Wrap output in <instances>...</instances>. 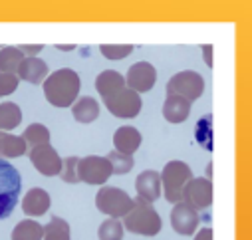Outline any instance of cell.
I'll use <instances>...</instances> for the list:
<instances>
[{"mask_svg": "<svg viewBox=\"0 0 252 240\" xmlns=\"http://www.w3.org/2000/svg\"><path fill=\"white\" fill-rule=\"evenodd\" d=\"M82 90V80L78 72L70 68H62L50 74L44 82V95L54 107H72L80 95Z\"/></svg>", "mask_w": 252, "mask_h": 240, "instance_id": "obj_1", "label": "cell"}, {"mask_svg": "<svg viewBox=\"0 0 252 240\" xmlns=\"http://www.w3.org/2000/svg\"><path fill=\"white\" fill-rule=\"evenodd\" d=\"M123 226L131 234L155 236V234H159L163 222H161L159 212L153 209V205L137 197L133 201V209L129 210V214L123 216Z\"/></svg>", "mask_w": 252, "mask_h": 240, "instance_id": "obj_2", "label": "cell"}, {"mask_svg": "<svg viewBox=\"0 0 252 240\" xmlns=\"http://www.w3.org/2000/svg\"><path fill=\"white\" fill-rule=\"evenodd\" d=\"M20 189H22V181L16 167H12L4 159H0V220L8 218L16 209Z\"/></svg>", "mask_w": 252, "mask_h": 240, "instance_id": "obj_3", "label": "cell"}, {"mask_svg": "<svg viewBox=\"0 0 252 240\" xmlns=\"http://www.w3.org/2000/svg\"><path fill=\"white\" fill-rule=\"evenodd\" d=\"M161 177V189L165 193V199L173 205L183 203V189L193 179V171L183 161H171L165 165Z\"/></svg>", "mask_w": 252, "mask_h": 240, "instance_id": "obj_4", "label": "cell"}, {"mask_svg": "<svg viewBox=\"0 0 252 240\" xmlns=\"http://www.w3.org/2000/svg\"><path fill=\"white\" fill-rule=\"evenodd\" d=\"M95 207L99 212H103L111 218H123L133 209V199L121 189L101 187L95 195Z\"/></svg>", "mask_w": 252, "mask_h": 240, "instance_id": "obj_5", "label": "cell"}, {"mask_svg": "<svg viewBox=\"0 0 252 240\" xmlns=\"http://www.w3.org/2000/svg\"><path fill=\"white\" fill-rule=\"evenodd\" d=\"M205 91V80L201 74L193 70H185L175 74L167 82V95H181L187 101H195Z\"/></svg>", "mask_w": 252, "mask_h": 240, "instance_id": "obj_6", "label": "cell"}, {"mask_svg": "<svg viewBox=\"0 0 252 240\" xmlns=\"http://www.w3.org/2000/svg\"><path fill=\"white\" fill-rule=\"evenodd\" d=\"M107 111L115 117H121V119H131V117H137L143 103H141V95L135 93L133 90H129L127 86L121 88L119 91H115L113 95L105 97L103 99Z\"/></svg>", "mask_w": 252, "mask_h": 240, "instance_id": "obj_7", "label": "cell"}, {"mask_svg": "<svg viewBox=\"0 0 252 240\" xmlns=\"http://www.w3.org/2000/svg\"><path fill=\"white\" fill-rule=\"evenodd\" d=\"M183 203L195 210H205L213 205V185L211 179L193 177L183 189Z\"/></svg>", "mask_w": 252, "mask_h": 240, "instance_id": "obj_8", "label": "cell"}, {"mask_svg": "<svg viewBox=\"0 0 252 240\" xmlns=\"http://www.w3.org/2000/svg\"><path fill=\"white\" fill-rule=\"evenodd\" d=\"M78 173H80V181L88 185H105L107 179L113 175L107 157H95V155L80 159Z\"/></svg>", "mask_w": 252, "mask_h": 240, "instance_id": "obj_9", "label": "cell"}, {"mask_svg": "<svg viewBox=\"0 0 252 240\" xmlns=\"http://www.w3.org/2000/svg\"><path fill=\"white\" fill-rule=\"evenodd\" d=\"M157 82V72L149 62H137L127 70V76H125V86L129 90H133L135 93H145L151 91L153 86Z\"/></svg>", "mask_w": 252, "mask_h": 240, "instance_id": "obj_10", "label": "cell"}, {"mask_svg": "<svg viewBox=\"0 0 252 240\" xmlns=\"http://www.w3.org/2000/svg\"><path fill=\"white\" fill-rule=\"evenodd\" d=\"M30 161L44 177H56L62 173V157L52 145H40L30 149Z\"/></svg>", "mask_w": 252, "mask_h": 240, "instance_id": "obj_11", "label": "cell"}, {"mask_svg": "<svg viewBox=\"0 0 252 240\" xmlns=\"http://www.w3.org/2000/svg\"><path fill=\"white\" fill-rule=\"evenodd\" d=\"M199 220H201L199 212L195 209H191L187 203H177L171 210V226L181 236L195 234V230L199 226Z\"/></svg>", "mask_w": 252, "mask_h": 240, "instance_id": "obj_12", "label": "cell"}, {"mask_svg": "<svg viewBox=\"0 0 252 240\" xmlns=\"http://www.w3.org/2000/svg\"><path fill=\"white\" fill-rule=\"evenodd\" d=\"M135 191H137V197L147 201V203H155L159 197H161V177L157 171H143L137 179H135Z\"/></svg>", "mask_w": 252, "mask_h": 240, "instance_id": "obj_13", "label": "cell"}, {"mask_svg": "<svg viewBox=\"0 0 252 240\" xmlns=\"http://www.w3.org/2000/svg\"><path fill=\"white\" fill-rule=\"evenodd\" d=\"M16 76L28 84L38 86V84L46 82V78H48V64L40 58H24Z\"/></svg>", "mask_w": 252, "mask_h": 240, "instance_id": "obj_14", "label": "cell"}, {"mask_svg": "<svg viewBox=\"0 0 252 240\" xmlns=\"http://www.w3.org/2000/svg\"><path fill=\"white\" fill-rule=\"evenodd\" d=\"M50 209V195L44 189H30L22 199V210L26 216H42Z\"/></svg>", "mask_w": 252, "mask_h": 240, "instance_id": "obj_15", "label": "cell"}, {"mask_svg": "<svg viewBox=\"0 0 252 240\" xmlns=\"http://www.w3.org/2000/svg\"><path fill=\"white\" fill-rule=\"evenodd\" d=\"M113 145L121 155H133L141 145V133L135 127H119L113 135Z\"/></svg>", "mask_w": 252, "mask_h": 240, "instance_id": "obj_16", "label": "cell"}, {"mask_svg": "<svg viewBox=\"0 0 252 240\" xmlns=\"http://www.w3.org/2000/svg\"><path fill=\"white\" fill-rule=\"evenodd\" d=\"M191 113V101L181 95H167L163 103V115L169 123H183Z\"/></svg>", "mask_w": 252, "mask_h": 240, "instance_id": "obj_17", "label": "cell"}, {"mask_svg": "<svg viewBox=\"0 0 252 240\" xmlns=\"http://www.w3.org/2000/svg\"><path fill=\"white\" fill-rule=\"evenodd\" d=\"M121 88H125V78L115 70H105L95 78V90L101 95V99L113 95Z\"/></svg>", "mask_w": 252, "mask_h": 240, "instance_id": "obj_18", "label": "cell"}, {"mask_svg": "<svg viewBox=\"0 0 252 240\" xmlns=\"http://www.w3.org/2000/svg\"><path fill=\"white\" fill-rule=\"evenodd\" d=\"M72 113H74V119L78 123H92L99 117V103L90 95L80 97L72 105Z\"/></svg>", "mask_w": 252, "mask_h": 240, "instance_id": "obj_19", "label": "cell"}, {"mask_svg": "<svg viewBox=\"0 0 252 240\" xmlns=\"http://www.w3.org/2000/svg\"><path fill=\"white\" fill-rule=\"evenodd\" d=\"M22 121V111L14 101L0 103V131H10Z\"/></svg>", "mask_w": 252, "mask_h": 240, "instance_id": "obj_20", "label": "cell"}, {"mask_svg": "<svg viewBox=\"0 0 252 240\" xmlns=\"http://www.w3.org/2000/svg\"><path fill=\"white\" fill-rule=\"evenodd\" d=\"M12 240H44V226L36 220H22L12 230Z\"/></svg>", "mask_w": 252, "mask_h": 240, "instance_id": "obj_21", "label": "cell"}, {"mask_svg": "<svg viewBox=\"0 0 252 240\" xmlns=\"http://www.w3.org/2000/svg\"><path fill=\"white\" fill-rule=\"evenodd\" d=\"M24 60V54L18 48H2L0 50V74H18V68Z\"/></svg>", "mask_w": 252, "mask_h": 240, "instance_id": "obj_22", "label": "cell"}, {"mask_svg": "<svg viewBox=\"0 0 252 240\" xmlns=\"http://www.w3.org/2000/svg\"><path fill=\"white\" fill-rule=\"evenodd\" d=\"M22 139L26 141V147H30V149L40 147V145H50V131L42 123H32L24 129Z\"/></svg>", "mask_w": 252, "mask_h": 240, "instance_id": "obj_23", "label": "cell"}, {"mask_svg": "<svg viewBox=\"0 0 252 240\" xmlns=\"http://www.w3.org/2000/svg\"><path fill=\"white\" fill-rule=\"evenodd\" d=\"M26 141L22 137H16V135H10V133H4L2 131V141H0V155L4 157H10V159H16V157H22L26 153Z\"/></svg>", "mask_w": 252, "mask_h": 240, "instance_id": "obj_24", "label": "cell"}, {"mask_svg": "<svg viewBox=\"0 0 252 240\" xmlns=\"http://www.w3.org/2000/svg\"><path fill=\"white\" fill-rule=\"evenodd\" d=\"M44 240H70V224L64 218L54 216L44 226Z\"/></svg>", "mask_w": 252, "mask_h": 240, "instance_id": "obj_25", "label": "cell"}, {"mask_svg": "<svg viewBox=\"0 0 252 240\" xmlns=\"http://www.w3.org/2000/svg\"><path fill=\"white\" fill-rule=\"evenodd\" d=\"M107 161L111 163L113 175H125V173H129L133 169V157L131 155H121L117 151H109Z\"/></svg>", "mask_w": 252, "mask_h": 240, "instance_id": "obj_26", "label": "cell"}, {"mask_svg": "<svg viewBox=\"0 0 252 240\" xmlns=\"http://www.w3.org/2000/svg\"><path fill=\"white\" fill-rule=\"evenodd\" d=\"M97 236H99V240H121L123 238V224L117 218H107L105 222H101Z\"/></svg>", "mask_w": 252, "mask_h": 240, "instance_id": "obj_27", "label": "cell"}, {"mask_svg": "<svg viewBox=\"0 0 252 240\" xmlns=\"http://www.w3.org/2000/svg\"><path fill=\"white\" fill-rule=\"evenodd\" d=\"M78 165H80V159L78 157H68L62 161V181L66 183H80V173H78Z\"/></svg>", "mask_w": 252, "mask_h": 240, "instance_id": "obj_28", "label": "cell"}, {"mask_svg": "<svg viewBox=\"0 0 252 240\" xmlns=\"http://www.w3.org/2000/svg\"><path fill=\"white\" fill-rule=\"evenodd\" d=\"M99 52L107 58V60H113V62H117V60H123L125 56H129L133 52V46H99Z\"/></svg>", "mask_w": 252, "mask_h": 240, "instance_id": "obj_29", "label": "cell"}, {"mask_svg": "<svg viewBox=\"0 0 252 240\" xmlns=\"http://www.w3.org/2000/svg\"><path fill=\"white\" fill-rule=\"evenodd\" d=\"M197 139H199V143L203 147H207V149L213 147L211 145V117H203L199 121V125H197Z\"/></svg>", "mask_w": 252, "mask_h": 240, "instance_id": "obj_30", "label": "cell"}, {"mask_svg": "<svg viewBox=\"0 0 252 240\" xmlns=\"http://www.w3.org/2000/svg\"><path fill=\"white\" fill-rule=\"evenodd\" d=\"M20 78L16 74H0V95H10L16 91Z\"/></svg>", "mask_w": 252, "mask_h": 240, "instance_id": "obj_31", "label": "cell"}, {"mask_svg": "<svg viewBox=\"0 0 252 240\" xmlns=\"http://www.w3.org/2000/svg\"><path fill=\"white\" fill-rule=\"evenodd\" d=\"M18 50L24 54V58H36V54L42 52V46H18Z\"/></svg>", "mask_w": 252, "mask_h": 240, "instance_id": "obj_32", "label": "cell"}, {"mask_svg": "<svg viewBox=\"0 0 252 240\" xmlns=\"http://www.w3.org/2000/svg\"><path fill=\"white\" fill-rule=\"evenodd\" d=\"M203 56L209 68H213V46H203Z\"/></svg>", "mask_w": 252, "mask_h": 240, "instance_id": "obj_33", "label": "cell"}, {"mask_svg": "<svg viewBox=\"0 0 252 240\" xmlns=\"http://www.w3.org/2000/svg\"><path fill=\"white\" fill-rule=\"evenodd\" d=\"M195 240H213V230H211V228H203V230H199L197 236H195Z\"/></svg>", "mask_w": 252, "mask_h": 240, "instance_id": "obj_34", "label": "cell"}, {"mask_svg": "<svg viewBox=\"0 0 252 240\" xmlns=\"http://www.w3.org/2000/svg\"><path fill=\"white\" fill-rule=\"evenodd\" d=\"M58 50H66V52H70V50H74V46H56Z\"/></svg>", "mask_w": 252, "mask_h": 240, "instance_id": "obj_35", "label": "cell"}, {"mask_svg": "<svg viewBox=\"0 0 252 240\" xmlns=\"http://www.w3.org/2000/svg\"><path fill=\"white\" fill-rule=\"evenodd\" d=\"M0 141H2V131H0Z\"/></svg>", "mask_w": 252, "mask_h": 240, "instance_id": "obj_36", "label": "cell"}]
</instances>
